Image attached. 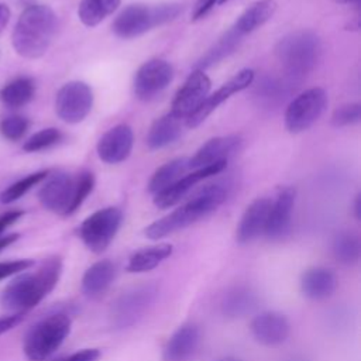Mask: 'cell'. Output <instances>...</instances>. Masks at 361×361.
<instances>
[{"label":"cell","mask_w":361,"mask_h":361,"mask_svg":"<svg viewBox=\"0 0 361 361\" xmlns=\"http://www.w3.org/2000/svg\"><path fill=\"white\" fill-rule=\"evenodd\" d=\"M228 193V182H213L203 186L186 203L148 224L144 230L145 237L159 240L192 226L216 212L227 200Z\"/></svg>","instance_id":"1"},{"label":"cell","mask_w":361,"mask_h":361,"mask_svg":"<svg viewBox=\"0 0 361 361\" xmlns=\"http://www.w3.org/2000/svg\"><path fill=\"white\" fill-rule=\"evenodd\" d=\"M56 14L44 4L27 7L11 34V44L16 52L24 58L35 59L49 48L56 31Z\"/></svg>","instance_id":"2"},{"label":"cell","mask_w":361,"mask_h":361,"mask_svg":"<svg viewBox=\"0 0 361 361\" xmlns=\"http://www.w3.org/2000/svg\"><path fill=\"white\" fill-rule=\"evenodd\" d=\"M61 271V259L49 258L35 274L18 276L3 290V306L17 313L37 306L55 288Z\"/></svg>","instance_id":"3"},{"label":"cell","mask_w":361,"mask_h":361,"mask_svg":"<svg viewBox=\"0 0 361 361\" xmlns=\"http://www.w3.org/2000/svg\"><path fill=\"white\" fill-rule=\"evenodd\" d=\"M275 55L281 65L292 76H303L313 71L322 55V41L310 30L289 32L275 47Z\"/></svg>","instance_id":"4"},{"label":"cell","mask_w":361,"mask_h":361,"mask_svg":"<svg viewBox=\"0 0 361 361\" xmlns=\"http://www.w3.org/2000/svg\"><path fill=\"white\" fill-rule=\"evenodd\" d=\"M180 13V4H130L113 21V31L123 39L137 38L147 31L172 21Z\"/></svg>","instance_id":"5"},{"label":"cell","mask_w":361,"mask_h":361,"mask_svg":"<svg viewBox=\"0 0 361 361\" xmlns=\"http://www.w3.org/2000/svg\"><path fill=\"white\" fill-rule=\"evenodd\" d=\"M71 317L65 313L51 314L35 323L24 338V354L31 361H45L71 333Z\"/></svg>","instance_id":"6"},{"label":"cell","mask_w":361,"mask_h":361,"mask_svg":"<svg viewBox=\"0 0 361 361\" xmlns=\"http://www.w3.org/2000/svg\"><path fill=\"white\" fill-rule=\"evenodd\" d=\"M157 296L158 286L155 283L138 285L118 295L109 309L111 327L121 330L134 326L148 312Z\"/></svg>","instance_id":"7"},{"label":"cell","mask_w":361,"mask_h":361,"mask_svg":"<svg viewBox=\"0 0 361 361\" xmlns=\"http://www.w3.org/2000/svg\"><path fill=\"white\" fill-rule=\"evenodd\" d=\"M123 221V213L118 207L109 206L100 210H96L87 216L80 227L79 235L83 244L93 252H103L113 238L116 237Z\"/></svg>","instance_id":"8"},{"label":"cell","mask_w":361,"mask_h":361,"mask_svg":"<svg viewBox=\"0 0 361 361\" xmlns=\"http://www.w3.org/2000/svg\"><path fill=\"white\" fill-rule=\"evenodd\" d=\"M327 94L322 87H310L299 93L286 107L285 127L289 133L298 134L310 128L324 113Z\"/></svg>","instance_id":"9"},{"label":"cell","mask_w":361,"mask_h":361,"mask_svg":"<svg viewBox=\"0 0 361 361\" xmlns=\"http://www.w3.org/2000/svg\"><path fill=\"white\" fill-rule=\"evenodd\" d=\"M93 106L90 86L80 80L65 83L56 93L55 111L61 120L69 124L83 121Z\"/></svg>","instance_id":"10"},{"label":"cell","mask_w":361,"mask_h":361,"mask_svg":"<svg viewBox=\"0 0 361 361\" xmlns=\"http://www.w3.org/2000/svg\"><path fill=\"white\" fill-rule=\"evenodd\" d=\"M75 196L76 178L65 172L51 175L38 193L39 202L45 209L62 216H69L79 209Z\"/></svg>","instance_id":"11"},{"label":"cell","mask_w":361,"mask_h":361,"mask_svg":"<svg viewBox=\"0 0 361 361\" xmlns=\"http://www.w3.org/2000/svg\"><path fill=\"white\" fill-rule=\"evenodd\" d=\"M173 79V68L165 59L144 62L134 76V93L141 100H149L164 92Z\"/></svg>","instance_id":"12"},{"label":"cell","mask_w":361,"mask_h":361,"mask_svg":"<svg viewBox=\"0 0 361 361\" xmlns=\"http://www.w3.org/2000/svg\"><path fill=\"white\" fill-rule=\"evenodd\" d=\"M212 87L210 78L202 69H195L185 83L178 89L173 100L171 113L182 120H186L193 114L209 96Z\"/></svg>","instance_id":"13"},{"label":"cell","mask_w":361,"mask_h":361,"mask_svg":"<svg viewBox=\"0 0 361 361\" xmlns=\"http://www.w3.org/2000/svg\"><path fill=\"white\" fill-rule=\"evenodd\" d=\"M254 78H255V72L250 68H244L238 71L233 78H230L226 83H223L216 92H213L206 97L202 106L185 120L186 126L189 128H195L200 126L221 103L228 100L233 94L247 89L254 82Z\"/></svg>","instance_id":"14"},{"label":"cell","mask_w":361,"mask_h":361,"mask_svg":"<svg viewBox=\"0 0 361 361\" xmlns=\"http://www.w3.org/2000/svg\"><path fill=\"white\" fill-rule=\"evenodd\" d=\"M226 166H227V161H220V162L195 169L193 172H190L188 175H183L176 182L169 185L168 188L155 193L154 204L158 209H169V207L178 204L193 189V186L196 183H199L200 180H204L213 175L220 173L221 171L226 169Z\"/></svg>","instance_id":"15"},{"label":"cell","mask_w":361,"mask_h":361,"mask_svg":"<svg viewBox=\"0 0 361 361\" xmlns=\"http://www.w3.org/2000/svg\"><path fill=\"white\" fill-rule=\"evenodd\" d=\"M252 337L262 345L276 347L285 343L290 333V323L283 313L265 310L257 313L250 322Z\"/></svg>","instance_id":"16"},{"label":"cell","mask_w":361,"mask_h":361,"mask_svg":"<svg viewBox=\"0 0 361 361\" xmlns=\"http://www.w3.org/2000/svg\"><path fill=\"white\" fill-rule=\"evenodd\" d=\"M295 206V189L285 186L279 189L275 199L271 200L264 235L268 240L278 241L288 235L292 224V212Z\"/></svg>","instance_id":"17"},{"label":"cell","mask_w":361,"mask_h":361,"mask_svg":"<svg viewBox=\"0 0 361 361\" xmlns=\"http://www.w3.org/2000/svg\"><path fill=\"white\" fill-rule=\"evenodd\" d=\"M134 135L127 124H117L107 130L97 142V155L106 164H120L126 161L133 149Z\"/></svg>","instance_id":"18"},{"label":"cell","mask_w":361,"mask_h":361,"mask_svg":"<svg viewBox=\"0 0 361 361\" xmlns=\"http://www.w3.org/2000/svg\"><path fill=\"white\" fill-rule=\"evenodd\" d=\"M241 148V138L238 135H224L207 140L196 154L189 158V166L199 169L220 161H228Z\"/></svg>","instance_id":"19"},{"label":"cell","mask_w":361,"mask_h":361,"mask_svg":"<svg viewBox=\"0 0 361 361\" xmlns=\"http://www.w3.org/2000/svg\"><path fill=\"white\" fill-rule=\"evenodd\" d=\"M271 199L258 197L252 200L244 210L235 231V240L240 244H248L264 234Z\"/></svg>","instance_id":"20"},{"label":"cell","mask_w":361,"mask_h":361,"mask_svg":"<svg viewBox=\"0 0 361 361\" xmlns=\"http://www.w3.org/2000/svg\"><path fill=\"white\" fill-rule=\"evenodd\" d=\"M200 343V329L193 324H182L168 338L164 347V361H188Z\"/></svg>","instance_id":"21"},{"label":"cell","mask_w":361,"mask_h":361,"mask_svg":"<svg viewBox=\"0 0 361 361\" xmlns=\"http://www.w3.org/2000/svg\"><path fill=\"white\" fill-rule=\"evenodd\" d=\"M337 288L336 274L326 267L307 268L300 276V290L312 300H323L334 293Z\"/></svg>","instance_id":"22"},{"label":"cell","mask_w":361,"mask_h":361,"mask_svg":"<svg viewBox=\"0 0 361 361\" xmlns=\"http://www.w3.org/2000/svg\"><path fill=\"white\" fill-rule=\"evenodd\" d=\"M259 303L257 292L247 285H235L223 295L220 302L221 313L228 319H240L251 314Z\"/></svg>","instance_id":"23"},{"label":"cell","mask_w":361,"mask_h":361,"mask_svg":"<svg viewBox=\"0 0 361 361\" xmlns=\"http://www.w3.org/2000/svg\"><path fill=\"white\" fill-rule=\"evenodd\" d=\"M116 265L109 259H100L90 265L82 276V290L89 298L102 296L113 283Z\"/></svg>","instance_id":"24"},{"label":"cell","mask_w":361,"mask_h":361,"mask_svg":"<svg viewBox=\"0 0 361 361\" xmlns=\"http://www.w3.org/2000/svg\"><path fill=\"white\" fill-rule=\"evenodd\" d=\"M275 11H276L275 0H258L240 14V17L231 25V28L240 37H244L258 30L259 27H262L268 20L272 18Z\"/></svg>","instance_id":"25"},{"label":"cell","mask_w":361,"mask_h":361,"mask_svg":"<svg viewBox=\"0 0 361 361\" xmlns=\"http://www.w3.org/2000/svg\"><path fill=\"white\" fill-rule=\"evenodd\" d=\"M180 134L182 118L169 111L152 123L147 134V145L151 149H161L175 142Z\"/></svg>","instance_id":"26"},{"label":"cell","mask_w":361,"mask_h":361,"mask_svg":"<svg viewBox=\"0 0 361 361\" xmlns=\"http://www.w3.org/2000/svg\"><path fill=\"white\" fill-rule=\"evenodd\" d=\"M172 252H173V245L169 243H161L157 245L141 248L130 257L126 269L130 274L148 272L157 268L159 264H162L166 258H169Z\"/></svg>","instance_id":"27"},{"label":"cell","mask_w":361,"mask_h":361,"mask_svg":"<svg viewBox=\"0 0 361 361\" xmlns=\"http://www.w3.org/2000/svg\"><path fill=\"white\" fill-rule=\"evenodd\" d=\"M188 169H190L189 158H185V157L175 158L165 162L152 173L148 182V192L152 195L161 192L162 189L168 188L169 185L176 182L179 178H182Z\"/></svg>","instance_id":"28"},{"label":"cell","mask_w":361,"mask_h":361,"mask_svg":"<svg viewBox=\"0 0 361 361\" xmlns=\"http://www.w3.org/2000/svg\"><path fill=\"white\" fill-rule=\"evenodd\" d=\"M331 251L340 264L354 265L361 257L360 237L353 231H340L333 240Z\"/></svg>","instance_id":"29"},{"label":"cell","mask_w":361,"mask_h":361,"mask_svg":"<svg viewBox=\"0 0 361 361\" xmlns=\"http://www.w3.org/2000/svg\"><path fill=\"white\" fill-rule=\"evenodd\" d=\"M121 0H80L78 16L86 27H96L117 10Z\"/></svg>","instance_id":"30"},{"label":"cell","mask_w":361,"mask_h":361,"mask_svg":"<svg viewBox=\"0 0 361 361\" xmlns=\"http://www.w3.org/2000/svg\"><path fill=\"white\" fill-rule=\"evenodd\" d=\"M35 93V85L31 78H17L1 87L0 100L8 107H21L27 104Z\"/></svg>","instance_id":"31"},{"label":"cell","mask_w":361,"mask_h":361,"mask_svg":"<svg viewBox=\"0 0 361 361\" xmlns=\"http://www.w3.org/2000/svg\"><path fill=\"white\" fill-rule=\"evenodd\" d=\"M241 41H243V37H240L230 27V30H227L219 38V41L200 58V61L197 63V69L203 71V68H207V66H212V65L220 62L221 59H224L226 56L233 54L237 49V47L240 45Z\"/></svg>","instance_id":"32"},{"label":"cell","mask_w":361,"mask_h":361,"mask_svg":"<svg viewBox=\"0 0 361 361\" xmlns=\"http://www.w3.org/2000/svg\"><path fill=\"white\" fill-rule=\"evenodd\" d=\"M49 175V171H39V172H34L17 182H14L13 185H10L0 196V200L3 203H11L17 199H20L23 195H25L31 188H34L37 183L42 182L47 176Z\"/></svg>","instance_id":"33"},{"label":"cell","mask_w":361,"mask_h":361,"mask_svg":"<svg viewBox=\"0 0 361 361\" xmlns=\"http://www.w3.org/2000/svg\"><path fill=\"white\" fill-rule=\"evenodd\" d=\"M62 138V134L58 128L49 127V128H44L38 133H35L34 135H31L23 145V149L27 152H37V151H42L47 149L55 144H58Z\"/></svg>","instance_id":"34"},{"label":"cell","mask_w":361,"mask_h":361,"mask_svg":"<svg viewBox=\"0 0 361 361\" xmlns=\"http://www.w3.org/2000/svg\"><path fill=\"white\" fill-rule=\"evenodd\" d=\"M361 120V104L347 103L337 107L331 114V123L334 127H345L357 124Z\"/></svg>","instance_id":"35"},{"label":"cell","mask_w":361,"mask_h":361,"mask_svg":"<svg viewBox=\"0 0 361 361\" xmlns=\"http://www.w3.org/2000/svg\"><path fill=\"white\" fill-rule=\"evenodd\" d=\"M28 120L23 116H8L0 121V134L11 141L20 140L28 130Z\"/></svg>","instance_id":"36"},{"label":"cell","mask_w":361,"mask_h":361,"mask_svg":"<svg viewBox=\"0 0 361 361\" xmlns=\"http://www.w3.org/2000/svg\"><path fill=\"white\" fill-rule=\"evenodd\" d=\"M31 265H34L32 259H14V261H7V262H0V281L10 275L17 274V272L25 271Z\"/></svg>","instance_id":"37"},{"label":"cell","mask_w":361,"mask_h":361,"mask_svg":"<svg viewBox=\"0 0 361 361\" xmlns=\"http://www.w3.org/2000/svg\"><path fill=\"white\" fill-rule=\"evenodd\" d=\"M100 357L99 348H83L68 357L58 358V361H97Z\"/></svg>","instance_id":"38"},{"label":"cell","mask_w":361,"mask_h":361,"mask_svg":"<svg viewBox=\"0 0 361 361\" xmlns=\"http://www.w3.org/2000/svg\"><path fill=\"white\" fill-rule=\"evenodd\" d=\"M217 4H220V0H197L193 7V11H192V21L202 20Z\"/></svg>","instance_id":"39"},{"label":"cell","mask_w":361,"mask_h":361,"mask_svg":"<svg viewBox=\"0 0 361 361\" xmlns=\"http://www.w3.org/2000/svg\"><path fill=\"white\" fill-rule=\"evenodd\" d=\"M23 320V314L21 313H16L11 316H3L0 317V336L8 330H11L13 327H16L20 322Z\"/></svg>","instance_id":"40"},{"label":"cell","mask_w":361,"mask_h":361,"mask_svg":"<svg viewBox=\"0 0 361 361\" xmlns=\"http://www.w3.org/2000/svg\"><path fill=\"white\" fill-rule=\"evenodd\" d=\"M21 216H23L21 210H11V212H7L3 216H0V233L4 231L10 224L17 221Z\"/></svg>","instance_id":"41"},{"label":"cell","mask_w":361,"mask_h":361,"mask_svg":"<svg viewBox=\"0 0 361 361\" xmlns=\"http://www.w3.org/2000/svg\"><path fill=\"white\" fill-rule=\"evenodd\" d=\"M8 20H10V8L6 4L0 3V31H3V28L7 25Z\"/></svg>","instance_id":"42"},{"label":"cell","mask_w":361,"mask_h":361,"mask_svg":"<svg viewBox=\"0 0 361 361\" xmlns=\"http://www.w3.org/2000/svg\"><path fill=\"white\" fill-rule=\"evenodd\" d=\"M18 238V234H10V235H4V237H0V251L6 247H8L10 244H13L16 240Z\"/></svg>","instance_id":"43"},{"label":"cell","mask_w":361,"mask_h":361,"mask_svg":"<svg viewBox=\"0 0 361 361\" xmlns=\"http://www.w3.org/2000/svg\"><path fill=\"white\" fill-rule=\"evenodd\" d=\"M354 214H355V219L360 220V217H361V197L360 196H357L355 202H354Z\"/></svg>","instance_id":"44"},{"label":"cell","mask_w":361,"mask_h":361,"mask_svg":"<svg viewBox=\"0 0 361 361\" xmlns=\"http://www.w3.org/2000/svg\"><path fill=\"white\" fill-rule=\"evenodd\" d=\"M338 4H358L360 0H334Z\"/></svg>","instance_id":"45"},{"label":"cell","mask_w":361,"mask_h":361,"mask_svg":"<svg viewBox=\"0 0 361 361\" xmlns=\"http://www.w3.org/2000/svg\"><path fill=\"white\" fill-rule=\"evenodd\" d=\"M216 361H241L238 358H234V357H223V358H219Z\"/></svg>","instance_id":"46"},{"label":"cell","mask_w":361,"mask_h":361,"mask_svg":"<svg viewBox=\"0 0 361 361\" xmlns=\"http://www.w3.org/2000/svg\"><path fill=\"white\" fill-rule=\"evenodd\" d=\"M227 0H220V4H223V3H226Z\"/></svg>","instance_id":"47"},{"label":"cell","mask_w":361,"mask_h":361,"mask_svg":"<svg viewBox=\"0 0 361 361\" xmlns=\"http://www.w3.org/2000/svg\"><path fill=\"white\" fill-rule=\"evenodd\" d=\"M54 361H58V360H54Z\"/></svg>","instance_id":"48"}]
</instances>
